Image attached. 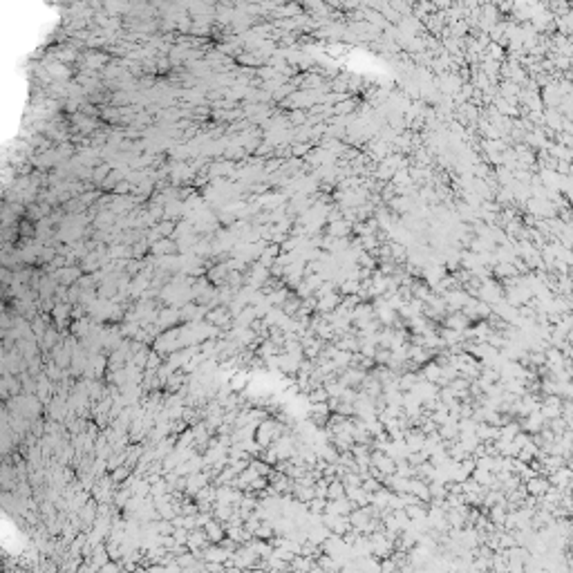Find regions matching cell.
<instances>
[{
	"label": "cell",
	"mask_w": 573,
	"mask_h": 573,
	"mask_svg": "<svg viewBox=\"0 0 573 573\" xmlns=\"http://www.w3.org/2000/svg\"><path fill=\"white\" fill-rule=\"evenodd\" d=\"M529 491H531V493H542V491H547V481H542V479H533L531 484H529Z\"/></svg>",
	"instance_id": "1"
}]
</instances>
